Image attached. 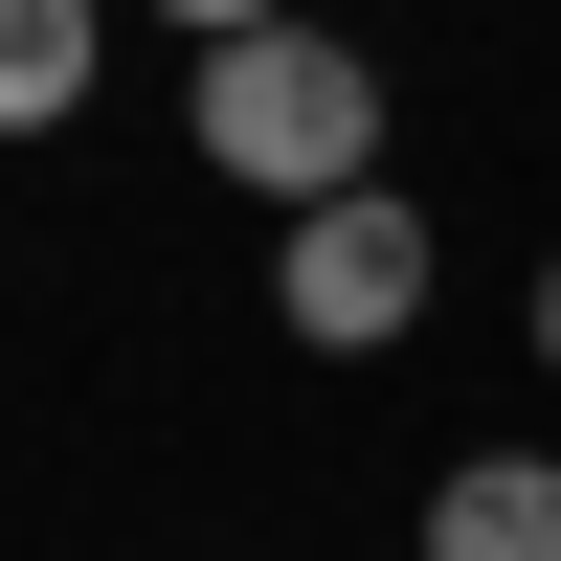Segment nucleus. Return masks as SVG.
I'll use <instances>...</instances> for the list:
<instances>
[{
  "label": "nucleus",
  "mask_w": 561,
  "mask_h": 561,
  "mask_svg": "<svg viewBox=\"0 0 561 561\" xmlns=\"http://www.w3.org/2000/svg\"><path fill=\"white\" fill-rule=\"evenodd\" d=\"M203 158L248 180V203H359V180H382V68H359L337 23L203 45Z\"/></svg>",
  "instance_id": "f257e3e1"
},
{
  "label": "nucleus",
  "mask_w": 561,
  "mask_h": 561,
  "mask_svg": "<svg viewBox=\"0 0 561 561\" xmlns=\"http://www.w3.org/2000/svg\"><path fill=\"white\" fill-rule=\"evenodd\" d=\"M270 314H293L314 359H382L404 314H427V203H404V180H359V203H293V270H270Z\"/></svg>",
  "instance_id": "f03ea898"
},
{
  "label": "nucleus",
  "mask_w": 561,
  "mask_h": 561,
  "mask_svg": "<svg viewBox=\"0 0 561 561\" xmlns=\"http://www.w3.org/2000/svg\"><path fill=\"white\" fill-rule=\"evenodd\" d=\"M427 561H561V449H472L427 494Z\"/></svg>",
  "instance_id": "7ed1b4c3"
},
{
  "label": "nucleus",
  "mask_w": 561,
  "mask_h": 561,
  "mask_svg": "<svg viewBox=\"0 0 561 561\" xmlns=\"http://www.w3.org/2000/svg\"><path fill=\"white\" fill-rule=\"evenodd\" d=\"M90 113V0H0V135Z\"/></svg>",
  "instance_id": "20e7f679"
},
{
  "label": "nucleus",
  "mask_w": 561,
  "mask_h": 561,
  "mask_svg": "<svg viewBox=\"0 0 561 561\" xmlns=\"http://www.w3.org/2000/svg\"><path fill=\"white\" fill-rule=\"evenodd\" d=\"M158 23H203V45H248V23H314V0H158Z\"/></svg>",
  "instance_id": "39448f33"
},
{
  "label": "nucleus",
  "mask_w": 561,
  "mask_h": 561,
  "mask_svg": "<svg viewBox=\"0 0 561 561\" xmlns=\"http://www.w3.org/2000/svg\"><path fill=\"white\" fill-rule=\"evenodd\" d=\"M539 382H561V248H539Z\"/></svg>",
  "instance_id": "423d86ee"
}]
</instances>
